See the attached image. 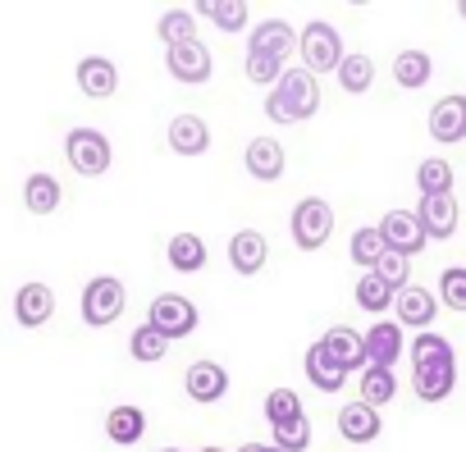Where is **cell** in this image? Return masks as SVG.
<instances>
[{"label":"cell","mask_w":466,"mask_h":452,"mask_svg":"<svg viewBox=\"0 0 466 452\" xmlns=\"http://www.w3.org/2000/svg\"><path fill=\"white\" fill-rule=\"evenodd\" d=\"M393 393H398V375L393 370H380V366H366L361 370V397L357 402H366V407H384V402H393Z\"/></svg>","instance_id":"obj_26"},{"label":"cell","mask_w":466,"mask_h":452,"mask_svg":"<svg viewBox=\"0 0 466 452\" xmlns=\"http://www.w3.org/2000/svg\"><path fill=\"white\" fill-rule=\"evenodd\" d=\"M357 306L361 311H389L393 306V288L380 275H361L357 279Z\"/></svg>","instance_id":"obj_36"},{"label":"cell","mask_w":466,"mask_h":452,"mask_svg":"<svg viewBox=\"0 0 466 452\" xmlns=\"http://www.w3.org/2000/svg\"><path fill=\"white\" fill-rule=\"evenodd\" d=\"M334 74H339L343 92H352V96L370 92V83H375V65H370V55H343Z\"/></svg>","instance_id":"obj_30"},{"label":"cell","mask_w":466,"mask_h":452,"mask_svg":"<svg viewBox=\"0 0 466 452\" xmlns=\"http://www.w3.org/2000/svg\"><path fill=\"white\" fill-rule=\"evenodd\" d=\"M411 384H416V397H420V402H443V397L452 393V384H457V361H443V366H416Z\"/></svg>","instance_id":"obj_22"},{"label":"cell","mask_w":466,"mask_h":452,"mask_svg":"<svg viewBox=\"0 0 466 452\" xmlns=\"http://www.w3.org/2000/svg\"><path fill=\"white\" fill-rule=\"evenodd\" d=\"M393 311H398V320H393L398 329H402V325H411V329H420V334H425V329H430V320L439 316V297H434L430 288L407 284V288H398V293H393Z\"/></svg>","instance_id":"obj_10"},{"label":"cell","mask_w":466,"mask_h":452,"mask_svg":"<svg viewBox=\"0 0 466 452\" xmlns=\"http://www.w3.org/2000/svg\"><path fill=\"white\" fill-rule=\"evenodd\" d=\"M78 87H83L87 96L106 101V96L119 92V69H115L106 55H87V60H78Z\"/></svg>","instance_id":"obj_19"},{"label":"cell","mask_w":466,"mask_h":452,"mask_svg":"<svg viewBox=\"0 0 466 452\" xmlns=\"http://www.w3.org/2000/svg\"><path fill=\"white\" fill-rule=\"evenodd\" d=\"M375 234H380L384 252H393V256H407V261H411V256L425 247V234L416 229L411 210H389V215L375 224Z\"/></svg>","instance_id":"obj_7"},{"label":"cell","mask_w":466,"mask_h":452,"mask_svg":"<svg viewBox=\"0 0 466 452\" xmlns=\"http://www.w3.org/2000/svg\"><path fill=\"white\" fill-rule=\"evenodd\" d=\"M302 366H307V379H311L320 393H339V388H343V379H348V375H343L325 352H320V343H316V347H307V361H302Z\"/></svg>","instance_id":"obj_29"},{"label":"cell","mask_w":466,"mask_h":452,"mask_svg":"<svg viewBox=\"0 0 466 452\" xmlns=\"http://www.w3.org/2000/svg\"><path fill=\"white\" fill-rule=\"evenodd\" d=\"M298 55H302V69L316 78V74H334V69H339V60H343L348 51H343V37H339V28H334V24L311 19V24L298 33Z\"/></svg>","instance_id":"obj_2"},{"label":"cell","mask_w":466,"mask_h":452,"mask_svg":"<svg viewBox=\"0 0 466 452\" xmlns=\"http://www.w3.org/2000/svg\"><path fill=\"white\" fill-rule=\"evenodd\" d=\"M119 311H124V284H119L115 275H96V279L83 288V320H87L92 329H106V325L119 320Z\"/></svg>","instance_id":"obj_4"},{"label":"cell","mask_w":466,"mask_h":452,"mask_svg":"<svg viewBox=\"0 0 466 452\" xmlns=\"http://www.w3.org/2000/svg\"><path fill=\"white\" fill-rule=\"evenodd\" d=\"M201 452H219V447H201Z\"/></svg>","instance_id":"obj_43"},{"label":"cell","mask_w":466,"mask_h":452,"mask_svg":"<svg viewBox=\"0 0 466 452\" xmlns=\"http://www.w3.org/2000/svg\"><path fill=\"white\" fill-rule=\"evenodd\" d=\"M443 361H457L452 357V343L443 338V334H420L416 343H411V366H443Z\"/></svg>","instance_id":"obj_34"},{"label":"cell","mask_w":466,"mask_h":452,"mask_svg":"<svg viewBox=\"0 0 466 452\" xmlns=\"http://www.w3.org/2000/svg\"><path fill=\"white\" fill-rule=\"evenodd\" d=\"M298 46V33L289 28V19H261L257 28H252V42H248V51L252 55H270V60H279L284 65V55Z\"/></svg>","instance_id":"obj_13"},{"label":"cell","mask_w":466,"mask_h":452,"mask_svg":"<svg viewBox=\"0 0 466 452\" xmlns=\"http://www.w3.org/2000/svg\"><path fill=\"white\" fill-rule=\"evenodd\" d=\"M380 429H384V420H380L375 407H366V402H343V411H339V434H343L348 443H375Z\"/></svg>","instance_id":"obj_18"},{"label":"cell","mask_w":466,"mask_h":452,"mask_svg":"<svg viewBox=\"0 0 466 452\" xmlns=\"http://www.w3.org/2000/svg\"><path fill=\"white\" fill-rule=\"evenodd\" d=\"M147 325L160 334V338H187L192 329H197V306L183 297V293H160L156 302H151V316H147Z\"/></svg>","instance_id":"obj_5"},{"label":"cell","mask_w":466,"mask_h":452,"mask_svg":"<svg viewBox=\"0 0 466 452\" xmlns=\"http://www.w3.org/2000/svg\"><path fill=\"white\" fill-rule=\"evenodd\" d=\"M165 69L178 78V83H210V74H215V55L201 46V42H183V46H169V55H165Z\"/></svg>","instance_id":"obj_9"},{"label":"cell","mask_w":466,"mask_h":452,"mask_svg":"<svg viewBox=\"0 0 466 452\" xmlns=\"http://www.w3.org/2000/svg\"><path fill=\"white\" fill-rule=\"evenodd\" d=\"M169 347H174V343H169V338H160L151 325H137V329H133V338H128V352H133V361H142V366H156Z\"/></svg>","instance_id":"obj_33"},{"label":"cell","mask_w":466,"mask_h":452,"mask_svg":"<svg viewBox=\"0 0 466 452\" xmlns=\"http://www.w3.org/2000/svg\"><path fill=\"white\" fill-rule=\"evenodd\" d=\"M439 297H443L448 311H466V270H461V266L443 270V279H439Z\"/></svg>","instance_id":"obj_39"},{"label":"cell","mask_w":466,"mask_h":452,"mask_svg":"<svg viewBox=\"0 0 466 452\" xmlns=\"http://www.w3.org/2000/svg\"><path fill=\"white\" fill-rule=\"evenodd\" d=\"M238 452H279V447H270V443H243Z\"/></svg>","instance_id":"obj_42"},{"label":"cell","mask_w":466,"mask_h":452,"mask_svg":"<svg viewBox=\"0 0 466 452\" xmlns=\"http://www.w3.org/2000/svg\"><path fill=\"white\" fill-rule=\"evenodd\" d=\"M270 429H275V443L270 447H279V452H307L311 447V420L307 416L284 420V425H270Z\"/></svg>","instance_id":"obj_35"},{"label":"cell","mask_w":466,"mask_h":452,"mask_svg":"<svg viewBox=\"0 0 466 452\" xmlns=\"http://www.w3.org/2000/svg\"><path fill=\"white\" fill-rule=\"evenodd\" d=\"M266 256H270V247H266V238L257 229H243V234L228 238V266H233V275H248V279L261 275Z\"/></svg>","instance_id":"obj_16"},{"label":"cell","mask_w":466,"mask_h":452,"mask_svg":"<svg viewBox=\"0 0 466 452\" xmlns=\"http://www.w3.org/2000/svg\"><path fill=\"white\" fill-rule=\"evenodd\" d=\"M156 33H160V42H165V51H169V46L197 42V19H192V10H165V15L156 19Z\"/></svg>","instance_id":"obj_27"},{"label":"cell","mask_w":466,"mask_h":452,"mask_svg":"<svg viewBox=\"0 0 466 452\" xmlns=\"http://www.w3.org/2000/svg\"><path fill=\"white\" fill-rule=\"evenodd\" d=\"M416 187H420V196H452V165L448 160L416 165Z\"/></svg>","instance_id":"obj_32"},{"label":"cell","mask_w":466,"mask_h":452,"mask_svg":"<svg viewBox=\"0 0 466 452\" xmlns=\"http://www.w3.org/2000/svg\"><path fill=\"white\" fill-rule=\"evenodd\" d=\"M329 234H334V206L320 201V196L298 201V210H293V243L302 252H320L329 243Z\"/></svg>","instance_id":"obj_3"},{"label":"cell","mask_w":466,"mask_h":452,"mask_svg":"<svg viewBox=\"0 0 466 452\" xmlns=\"http://www.w3.org/2000/svg\"><path fill=\"white\" fill-rule=\"evenodd\" d=\"M320 110V87L307 69H284L275 78V92L266 96V115L275 124H302Z\"/></svg>","instance_id":"obj_1"},{"label":"cell","mask_w":466,"mask_h":452,"mask_svg":"<svg viewBox=\"0 0 466 452\" xmlns=\"http://www.w3.org/2000/svg\"><path fill=\"white\" fill-rule=\"evenodd\" d=\"M430 74H434V65H430L425 51H402V55L393 60V78H398V87H425Z\"/></svg>","instance_id":"obj_31"},{"label":"cell","mask_w":466,"mask_h":452,"mask_svg":"<svg viewBox=\"0 0 466 452\" xmlns=\"http://www.w3.org/2000/svg\"><path fill=\"white\" fill-rule=\"evenodd\" d=\"M183 388H187L192 402L210 407V402H219V397L228 393V370H224L219 361H192V366L183 370Z\"/></svg>","instance_id":"obj_12"},{"label":"cell","mask_w":466,"mask_h":452,"mask_svg":"<svg viewBox=\"0 0 466 452\" xmlns=\"http://www.w3.org/2000/svg\"><path fill=\"white\" fill-rule=\"evenodd\" d=\"M248 174L261 178V183L284 178V146L275 137H252L248 142Z\"/></svg>","instance_id":"obj_20"},{"label":"cell","mask_w":466,"mask_h":452,"mask_svg":"<svg viewBox=\"0 0 466 452\" xmlns=\"http://www.w3.org/2000/svg\"><path fill=\"white\" fill-rule=\"evenodd\" d=\"M65 156H69V165H74L78 174H87V178H101V174L110 169V142H106L96 128H74V133L65 137Z\"/></svg>","instance_id":"obj_6"},{"label":"cell","mask_w":466,"mask_h":452,"mask_svg":"<svg viewBox=\"0 0 466 452\" xmlns=\"http://www.w3.org/2000/svg\"><path fill=\"white\" fill-rule=\"evenodd\" d=\"M106 434H110V443H119V447H133L142 434H147V411L142 407H115L110 416H106Z\"/></svg>","instance_id":"obj_23"},{"label":"cell","mask_w":466,"mask_h":452,"mask_svg":"<svg viewBox=\"0 0 466 452\" xmlns=\"http://www.w3.org/2000/svg\"><path fill=\"white\" fill-rule=\"evenodd\" d=\"M370 275H380V279H384V284H389V288L398 293V288H407L411 261H407V256H393V252H384V256H380V266H375Z\"/></svg>","instance_id":"obj_40"},{"label":"cell","mask_w":466,"mask_h":452,"mask_svg":"<svg viewBox=\"0 0 466 452\" xmlns=\"http://www.w3.org/2000/svg\"><path fill=\"white\" fill-rule=\"evenodd\" d=\"M24 206H28L33 215H51V210L60 206V183H56L51 174H28V183H24Z\"/></svg>","instance_id":"obj_28"},{"label":"cell","mask_w":466,"mask_h":452,"mask_svg":"<svg viewBox=\"0 0 466 452\" xmlns=\"http://www.w3.org/2000/svg\"><path fill=\"white\" fill-rule=\"evenodd\" d=\"M192 15L210 19L219 33H238V28H248V19H252V10L243 5V0H201Z\"/></svg>","instance_id":"obj_24"},{"label":"cell","mask_w":466,"mask_h":452,"mask_svg":"<svg viewBox=\"0 0 466 452\" xmlns=\"http://www.w3.org/2000/svg\"><path fill=\"white\" fill-rule=\"evenodd\" d=\"M402 329L393 320H380L361 334V352H366V366H380V370H393L398 357H402Z\"/></svg>","instance_id":"obj_11"},{"label":"cell","mask_w":466,"mask_h":452,"mask_svg":"<svg viewBox=\"0 0 466 452\" xmlns=\"http://www.w3.org/2000/svg\"><path fill=\"white\" fill-rule=\"evenodd\" d=\"M411 219H416V229L425 234V243H443L457 229V201L452 196H420Z\"/></svg>","instance_id":"obj_8"},{"label":"cell","mask_w":466,"mask_h":452,"mask_svg":"<svg viewBox=\"0 0 466 452\" xmlns=\"http://www.w3.org/2000/svg\"><path fill=\"white\" fill-rule=\"evenodd\" d=\"M169 146H174L178 156H201V151L210 146L206 119H201V115H174V124H169Z\"/></svg>","instance_id":"obj_21"},{"label":"cell","mask_w":466,"mask_h":452,"mask_svg":"<svg viewBox=\"0 0 466 452\" xmlns=\"http://www.w3.org/2000/svg\"><path fill=\"white\" fill-rule=\"evenodd\" d=\"M165 256H169V266H174L178 275H197V270L206 266V243H201L197 234H174L169 247H165Z\"/></svg>","instance_id":"obj_25"},{"label":"cell","mask_w":466,"mask_h":452,"mask_svg":"<svg viewBox=\"0 0 466 452\" xmlns=\"http://www.w3.org/2000/svg\"><path fill=\"white\" fill-rule=\"evenodd\" d=\"M165 452H178V447H165Z\"/></svg>","instance_id":"obj_44"},{"label":"cell","mask_w":466,"mask_h":452,"mask_svg":"<svg viewBox=\"0 0 466 452\" xmlns=\"http://www.w3.org/2000/svg\"><path fill=\"white\" fill-rule=\"evenodd\" d=\"M51 316H56V293H51L46 284H24V288L15 293V320H19L24 329H42Z\"/></svg>","instance_id":"obj_14"},{"label":"cell","mask_w":466,"mask_h":452,"mask_svg":"<svg viewBox=\"0 0 466 452\" xmlns=\"http://www.w3.org/2000/svg\"><path fill=\"white\" fill-rule=\"evenodd\" d=\"M380 256H384V243H380V234H375V224H370V229H357V234H352V261L366 266V270H375Z\"/></svg>","instance_id":"obj_38"},{"label":"cell","mask_w":466,"mask_h":452,"mask_svg":"<svg viewBox=\"0 0 466 452\" xmlns=\"http://www.w3.org/2000/svg\"><path fill=\"white\" fill-rule=\"evenodd\" d=\"M243 69H248V78H252V83H266V87H275V78L284 74V65H279V60H270V55H252V51H248Z\"/></svg>","instance_id":"obj_41"},{"label":"cell","mask_w":466,"mask_h":452,"mask_svg":"<svg viewBox=\"0 0 466 452\" xmlns=\"http://www.w3.org/2000/svg\"><path fill=\"white\" fill-rule=\"evenodd\" d=\"M430 133H434V142H443V146L461 142V137H466V96H443V101L430 110Z\"/></svg>","instance_id":"obj_17"},{"label":"cell","mask_w":466,"mask_h":452,"mask_svg":"<svg viewBox=\"0 0 466 452\" xmlns=\"http://www.w3.org/2000/svg\"><path fill=\"white\" fill-rule=\"evenodd\" d=\"M298 416H307V411H302V397L293 388H270L266 393V420L270 425H284V420H298Z\"/></svg>","instance_id":"obj_37"},{"label":"cell","mask_w":466,"mask_h":452,"mask_svg":"<svg viewBox=\"0 0 466 452\" xmlns=\"http://www.w3.org/2000/svg\"><path fill=\"white\" fill-rule=\"evenodd\" d=\"M320 352L348 375V370H366V352H361V334L348 329V325H334L325 338H320Z\"/></svg>","instance_id":"obj_15"}]
</instances>
